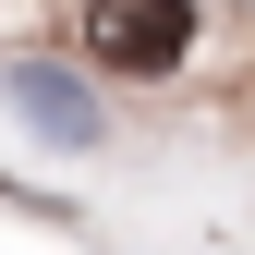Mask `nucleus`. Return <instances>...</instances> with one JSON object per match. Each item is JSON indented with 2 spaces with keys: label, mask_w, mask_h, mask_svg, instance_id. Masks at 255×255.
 <instances>
[{
  "label": "nucleus",
  "mask_w": 255,
  "mask_h": 255,
  "mask_svg": "<svg viewBox=\"0 0 255 255\" xmlns=\"http://www.w3.org/2000/svg\"><path fill=\"white\" fill-rule=\"evenodd\" d=\"M12 110L37 122V134H61V146H98V98H85L61 61H12Z\"/></svg>",
  "instance_id": "f03ea898"
},
{
  "label": "nucleus",
  "mask_w": 255,
  "mask_h": 255,
  "mask_svg": "<svg viewBox=\"0 0 255 255\" xmlns=\"http://www.w3.org/2000/svg\"><path fill=\"white\" fill-rule=\"evenodd\" d=\"M85 49H98L110 73H182L195 12H182V0H98V12H85Z\"/></svg>",
  "instance_id": "f257e3e1"
}]
</instances>
